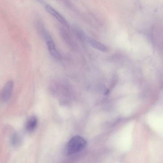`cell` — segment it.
<instances>
[{
	"mask_svg": "<svg viewBox=\"0 0 163 163\" xmlns=\"http://www.w3.org/2000/svg\"><path fill=\"white\" fill-rule=\"evenodd\" d=\"M86 145L87 142L84 138L78 136H75L68 142L65 153L68 156L77 153L84 149Z\"/></svg>",
	"mask_w": 163,
	"mask_h": 163,
	"instance_id": "1",
	"label": "cell"
},
{
	"mask_svg": "<svg viewBox=\"0 0 163 163\" xmlns=\"http://www.w3.org/2000/svg\"><path fill=\"white\" fill-rule=\"evenodd\" d=\"M14 86V81L10 80L4 86L0 93V98L4 102L8 100L11 97Z\"/></svg>",
	"mask_w": 163,
	"mask_h": 163,
	"instance_id": "2",
	"label": "cell"
},
{
	"mask_svg": "<svg viewBox=\"0 0 163 163\" xmlns=\"http://www.w3.org/2000/svg\"><path fill=\"white\" fill-rule=\"evenodd\" d=\"M47 11L50 15L55 17L59 22L68 27V23L67 20L56 10L52 6L47 5L46 6Z\"/></svg>",
	"mask_w": 163,
	"mask_h": 163,
	"instance_id": "3",
	"label": "cell"
},
{
	"mask_svg": "<svg viewBox=\"0 0 163 163\" xmlns=\"http://www.w3.org/2000/svg\"><path fill=\"white\" fill-rule=\"evenodd\" d=\"M87 40L89 44L93 47L102 52H108L109 50L108 48L104 44L90 38H88Z\"/></svg>",
	"mask_w": 163,
	"mask_h": 163,
	"instance_id": "4",
	"label": "cell"
},
{
	"mask_svg": "<svg viewBox=\"0 0 163 163\" xmlns=\"http://www.w3.org/2000/svg\"><path fill=\"white\" fill-rule=\"evenodd\" d=\"M38 123V119L35 116L30 118L27 122L26 127L27 130L32 131L36 128Z\"/></svg>",
	"mask_w": 163,
	"mask_h": 163,
	"instance_id": "5",
	"label": "cell"
},
{
	"mask_svg": "<svg viewBox=\"0 0 163 163\" xmlns=\"http://www.w3.org/2000/svg\"><path fill=\"white\" fill-rule=\"evenodd\" d=\"M11 140L12 143L13 145H17L20 142V137L18 135L15 134L12 136Z\"/></svg>",
	"mask_w": 163,
	"mask_h": 163,
	"instance_id": "6",
	"label": "cell"
},
{
	"mask_svg": "<svg viewBox=\"0 0 163 163\" xmlns=\"http://www.w3.org/2000/svg\"><path fill=\"white\" fill-rule=\"evenodd\" d=\"M51 54L54 57L56 58H59L60 57V54L57 51L56 49L49 51Z\"/></svg>",
	"mask_w": 163,
	"mask_h": 163,
	"instance_id": "7",
	"label": "cell"
}]
</instances>
